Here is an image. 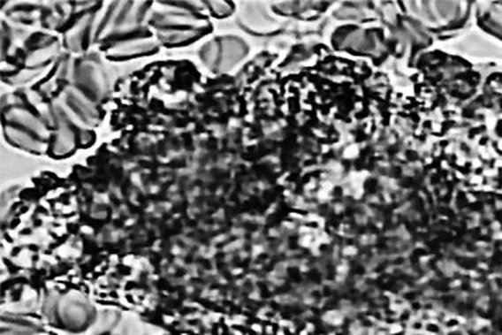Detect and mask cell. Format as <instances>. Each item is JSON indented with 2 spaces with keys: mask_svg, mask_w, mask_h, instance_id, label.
Wrapping results in <instances>:
<instances>
[{
  "mask_svg": "<svg viewBox=\"0 0 502 335\" xmlns=\"http://www.w3.org/2000/svg\"><path fill=\"white\" fill-rule=\"evenodd\" d=\"M76 86L94 102L104 99L108 92L107 79L102 67L92 60L79 63L75 71Z\"/></svg>",
  "mask_w": 502,
  "mask_h": 335,
  "instance_id": "1",
  "label": "cell"
},
{
  "mask_svg": "<svg viewBox=\"0 0 502 335\" xmlns=\"http://www.w3.org/2000/svg\"><path fill=\"white\" fill-rule=\"evenodd\" d=\"M65 104L67 107L86 124L87 126H95L99 120V112L95 107V102L89 99L83 91L79 88H68L65 91Z\"/></svg>",
  "mask_w": 502,
  "mask_h": 335,
  "instance_id": "2",
  "label": "cell"
},
{
  "mask_svg": "<svg viewBox=\"0 0 502 335\" xmlns=\"http://www.w3.org/2000/svg\"><path fill=\"white\" fill-rule=\"evenodd\" d=\"M54 116L57 120V136L54 140V153L57 156L68 155L75 149L76 136L72 129V124L68 121L67 116L63 112L60 103H54Z\"/></svg>",
  "mask_w": 502,
  "mask_h": 335,
  "instance_id": "3",
  "label": "cell"
},
{
  "mask_svg": "<svg viewBox=\"0 0 502 335\" xmlns=\"http://www.w3.org/2000/svg\"><path fill=\"white\" fill-rule=\"evenodd\" d=\"M6 120L10 126H14L17 128L28 132V133L38 137L42 141L49 137L46 124H43V121L39 120L35 115L28 112L27 110H23V108H12V110H10L9 112H6Z\"/></svg>",
  "mask_w": 502,
  "mask_h": 335,
  "instance_id": "4",
  "label": "cell"
},
{
  "mask_svg": "<svg viewBox=\"0 0 502 335\" xmlns=\"http://www.w3.org/2000/svg\"><path fill=\"white\" fill-rule=\"evenodd\" d=\"M158 30H203L208 27L205 20L198 19L190 14L174 12V14L158 15L153 20Z\"/></svg>",
  "mask_w": 502,
  "mask_h": 335,
  "instance_id": "5",
  "label": "cell"
},
{
  "mask_svg": "<svg viewBox=\"0 0 502 335\" xmlns=\"http://www.w3.org/2000/svg\"><path fill=\"white\" fill-rule=\"evenodd\" d=\"M156 49H157V42L153 41V39H132V41H123L110 47L107 55L115 57V59H126V57L149 54Z\"/></svg>",
  "mask_w": 502,
  "mask_h": 335,
  "instance_id": "6",
  "label": "cell"
},
{
  "mask_svg": "<svg viewBox=\"0 0 502 335\" xmlns=\"http://www.w3.org/2000/svg\"><path fill=\"white\" fill-rule=\"evenodd\" d=\"M4 133L12 145L28 150V152L43 153L46 149L44 141H42L34 134L28 133V132L23 131V129L17 128V126L7 124L4 126Z\"/></svg>",
  "mask_w": 502,
  "mask_h": 335,
  "instance_id": "7",
  "label": "cell"
},
{
  "mask_svg": "<svg viewBox=\"0 0 502 335\" xmlns=\"http://www.w3.org/2000/svg\"><path fill=\"white\" fill-rule=\"evenodd\" d=\"M246 54V46L235 38H226L221 42V62L218 70L227 71L240 62Z\"/></svg>",
  "mask_w": 502,
  "mask_h": 335,
  "instance_id": "8",
  "label": "cell"
},
{
  "mask_svg": "<svg viewBox=\"0 0 502 335\" xmlns=\"http://www.w3.org/2000/svg\"><path fill=\"white\" fill-rule=\"evenodd\" d=\"M92 23H94V18L87 17L81 18L75 26H73L72 30L68 33L67 43L72 51H80L81 47H83L84 38H86L87 34L92 28Z\"/></svg>",
  "mask_w": 502,
  "mask_h": 335,
  "instance_id": "9",
  "label": "cell"
},
{
  "mask_svg": "<svg viewBox=\"0 0 502 335\" xmlns=\"http://www.w3.org/2000/svg\"><path fill=\"white\" fill-rule=\"evenodd\" d=\"M200 35L198 30H160L158 36L168 44H181L193 41Z\"/></svg>",
  "mask_w": 502,
  "mask_h": 335,
  "instance_id": "10",
  "label": "cell"
},
{
  "mask_svg": "<svg viewBox=\"0 0 502 335\" xmlns=\"http://www.w3.org/2000/svg\"><path fill=\"white\" fill-rule=\"evenodd\" d=\"M201 57L210 70H218L221 62V43L216 41L206 43L201 51Z\"/></svg>",
  "mask_w": 502,
  "mask_h": 335,
  "instance_id": "11",
  "label": "cell"
},
{
  "mask_svg": "<svg viewBox=\"0 0 502 335\" xmlns=\"http://www.w3.org/2000/svg\"><path fill=\"white\" fill-rule=\"evenodd\" d=\"M211 11L219 17H224V15H229L232 12V7L229 4H224V2H210Z\"/></svg>",
  "mask_w": 502,
  "mask_h": 335,
  "instance_id": "12",
  "label": "cell"
}]
</instances>
